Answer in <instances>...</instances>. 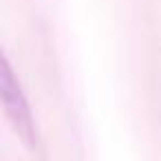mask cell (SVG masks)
Listing matches in <instances>:
<instances>
[{
	"label": "cell",
	"instance_id": "6da1fadb",
	"mask_svg": "<svg viewBox=\"0 0 161 161\" xmlns=\"http://www.w3.org/2000/svg\"><path fill=\"white\" fill-rule=\"evenodd\" d=\"M0 91H3V106L5 113L14 126V130L18 132V137L33 148L36 143V126H33V117L29 110V104L25 99V93L20 88V82L16 80L11 64L7 58H3V66H0Z\"/></svg>",
	"mask_w": 161,
	"mask_h": 161
}]
</instances>
